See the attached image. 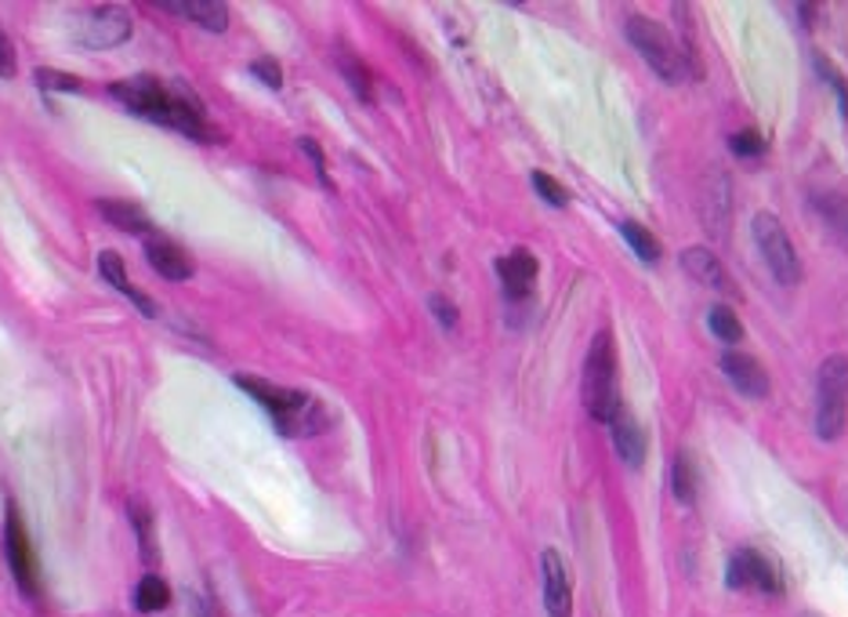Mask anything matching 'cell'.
<instances>
[{
    "label": "cell",
    "instance_id": "14",
    "mask_svg": "<svg viewBox=\"0 0 848 617\" xmlns=\"http://www.w3.org/2000/svg\"><path fill=\"white\" fill-rule=\"evenodd\" d=\"M497 277L504 283L508 299H526L533 280H537V258H533V251H526V247H519V251H511L497 262Z\"/></svg>",
    "mask_w": 848,
    "mask_h": 617
},
{
    "label": "cell",
    "instance_id": "1",
    "mask_svg": "<svg viewBox=\"0 0 848 617\" xmlns=\"http://www.w3.org/2000/svg\"><path fill=\"white\" fill-rule=\"evenodd\" d=\"M236 386L243 392H251L286 436H312V432H319L327 425V411H323V403L316 397H308V392L283 389V386H272V381L247 378V375L236 378Z\"/></svg>",
    "mask_w": 848,
    "mask_h": 617
},
{
    "label": "cell",
    "instance_id": "19",
    "mask_svg": "<svg viewBox=\"0 0 848 617\" xmlns=\"http://www.w3.org/2000/svg\"><path fill=\"white\" fill-rule=\"evenodd\" d=\"M813 207L823 215V221L838 232V237L848 240V196L845 193L819 190V193H813Z\"/></svg>",
    "mask_w": 848,
    "mask_h": 617
},
{
    "label": "cell",
    "instance_id": "6",
    "mask_svg": "<svg viewBox=\"0 0 848 617\" xmlns=\"http://www.w3.org/2000/svg\"><path fill=\"white\" fill-rule=\"evenodd\" d=\"M109 95L128 106L134 117L167 123L171 109H174V95H178V84H164L156 77H131V80L109 84Z\"/></svg>",
    "mask_w": 848,
    "mask_h": 617
},
{
    "label": "cell",
    "instance_id": "3",
    "mask_svg": "<svg viewBox=\"0 0 848 617\" xmlns=\"http://www.w3.org/2000/svg\"><path fill=\"white\" fill-rule=\"evenodd\" d=\"M623 33H628L631 47L645 58V66H650L660 80L678 84V80L689 77V58L682 55V47L675 44V36L660 26V22L631 15L628 26H623Z\"/></svg>",
    "mask_w": 848,
    "mask_h": 617
},
{
    "label": "cell",
    "instance_id": "5",
    "mask_svg": "<svg viewBox=\"0 0 848 617\" xmlns=\"http://www.w3.org/2000/svg\"><path fill=\"white\" fill-rule=\"evenodd\" d=\"M754 243L765 258L769 273L776 277V283H783V288H797V283H802V258H797L787 229H783V221L776 215L769 212L754 215Z\"/></svg>",
    "mask_w": 848,
    "mask_h": 617
},
{
    "label": "cell",
    "instance_id": "27",
    "mask_svg": "<svg viewBox=\"0 0 848 617\" xmlns=\"http://www.w3.org/2000/svg\"><path fill=\"white\" fill-rule=\"evenodd\" d=\"M131 516H134V530H139V541L145 545L149 560H156V549H153V523H149V509L139 501H131Z\"/></svg>",
    "mask_w": 848,
    "mask_h": 617
},
{
    "label": "cell",
    "instance_id": "28",
    "mask_svg": "<svg viewBox=\"0 0 848 617\" xmlns=\"http://www.w3.org/2000/svg\"><path fill=\"white\" fill-rule=\"evenodd\" d=\"M729 150L736 156H758V153H765V139L758 131H740L729 139Z\"/></svg>",
    "mask_w": 848,
    "mask_h": 617
},
{
    "label": "cell",
    "instance_id": "25",
    "mask_svg": "<svg viewBox=\"0 0 848 617\" xmlns=\"http://www.w3.org/2000/svg\"><path fill=\"white\" fill-rule=\"evenodd\" d=\"M33 80L41 84L44 91H80L84 88L80 77H73V73H62V69H36Z\"/></svg>",
    "mask_w": 848,
    "mask_h": 617
},
{
    "label": "cell",
    "instance_id": "29",
    "mask_svg": "<svg viewBox=\"0 0 848 617\" xmlns=\"http://www.w3.org/2000/svg\"><path fill=\"white\" fill-rule=\"evenodd\" d=\"M816 69L823 73V77H827V80H830V88H834V91H838V102H841V117H848V88H845L841 73H838V69H834V66H830V62H827V58H819V55H816Z\"/></svg>",
    "mask_w": 848,
    "mask_h": 617
},
{
    "label": "cell",
    "instance_id": "24",
    "mask_svg": "<svg viewBox=\"0 0 848 617\" xmlns=\"http://www.w3.org/2000/svg\"><path fill=\"white\" fill-rule=\"evenodd\" d=\"M707 324H710V331H715V338H721V342H740L743 338V327H740V320H736V313L729 305H710V313H707Z\"/></svg>",
    "mask_w": 848,
    "mask_h": 617
},
{
    "label": "cell",
    "instance_id": "21",
    "mask_svg": "<svg viewBox=\"0 0 848 617\" xmlns=\"http://www.w3.org/2000/svg\"><path fill=\"white\" fill-rule=\"evenodd\" d=\"M338 69L345 73V80H348V88H352L363 102H370L373 98V77H370V69L359 62L352 52H338Z\"/></svg>",
    "mask_w": 848,
    "mask_h": 617
},
{
    "label": "cell",
    "instance_id": "15",
    "mask_svg": "<svg viewBox=\"0 0 848 617\" xmlns=\"http://www.w3.org/2000/svg\"><path fill=\"white\" fill-rule=\"evenodd\" d=\"M145 258H149V266H153L156 273L164 277V280H171V283L193 277V258L185 255L178 243H171L164 237H149L145 240Z\"/></svg>",
    "mask_w": 848,
    "mask_h": 617
},
{
    "label": "cell",
    "instance_id": "18",
    "mask_svg": "<svg viewBox=\"0 0 848 617\" xmlns=\"http://www.w3.org/2000/svg\"><path fill=\"white\" fill-rule=\"evenodd\" d=\"M171 15H182L204 26L210 33H226L229 30V8L226 4H215V0H196V4H167Z\"/></svg>",
    "mask_w": 848,
    "mask_h": 617
},
{
    "label": "cell",
    "instance_id": "8",
    "mask_svg": "<svg viewBox=\"0 0 848 617\" xmlns=\"http://www.w3.org/2000/svg\"><path fill=\"white\" fill-rule=\"evenodd\" d=\"M4 549H8V563H11V574L22 592L36 596V566H33V549H30V534H26V523L15 509V501H8V520H4Z\"/></svg>",
    "mask_w": 848,
    "mask_h": 617
},
{
    "label": "cell",
    "instance_id": "33",
    "mask_svg": "<svg viewBox=\"0 0 848 617\" xmlns=\"http://www.w3.org/2000/svg\"><path fill=\"white\" fill-rule=\"evenodd\" d=\"M302 150L312 156V164H316V171H319V178L330 185V178H327V160H323V153H319V145L312 142V139H302Z\"/></svg>",
    "mask_w": 848,
    "mask_h": 617
},
{
    "label": "cell",
    "instance_id": "7",
    "mask_svg": "<svg viewBox=\"0 0 848 617\" xmlns=\"http://www.w3.org/2000/svg\"><path fill=\"white\" fill-rule=\"evenodd\" d=\"M726 585L729 588H758V592H769V596H780V592H783V574H780V566L772 563L765 552L740 549L729 560Z\"/></svg>",
    "mask_w": 848,
    "mask_h": 617
},
{
    "label": "cell",
    "instance_id": "4",
    "mask_svg": "<svg viewBox=\"0 0 848 617\" xmlns=\"http://www.w3.org/2000/svg\"><path fill=\"white\" fill-rule=\"evenodd\" d=\"M848 422V356H827L816 381V432L838 440Z\"/></svg>",
    "mask_w": 848,
    "mask_h": 617
},
{
    "label": "cell",
    "instance_id": "17",
    "mask_svg": "<svg viewBox=\"0 0 848 617\" xmlns=\"http://www.w3.org/2000/svg\"><path fill=\"white\" fill-rule=\"evenodd\" d=\"M98 215H102L113 229L131 232V237H149V232H153L149 215L131 201H98Z\"/></svg>",
    "mask_w": 848,
    "mask_h": 617
},
{
    "label": "cell",
    "instance_id": "9",
    "mask_svg": "<svg viewBox=\"0 0 848 617\" xmlns=\"http://www.w3.org/2000/svg\"><path fill=\"white\" fill-rule=\"evenodd\" d=\"M128 36H131V15L120 4H102L87 11L84 30H80V41L87 47H117L128 41Z\"/></svg>",
    "mask_w": 848,
    "mask_h": 617
},
{
    "label": "cell",
    "instance_id": "20",
    "mask_svg": "<svg viewBox=\"0 0 848 617\" xmlns=\"http://www.w3.org/2000/svg\"><path fill=\"white\" fill-rule=\"evenodd\" d=\"M167 603H171V588H167L164 577L145 574L139 582V588H134V607H139L142 614H156V610H164Z\"/></svg>",
    "mask_w": 848,
    "mask_h": 617
},
{
    "label": "cell",
    "instance_id": "26",
    "mask_svg": "<svg viewBox=\"0 0 848 617\" xmlns=\"http://www.w3.org/2000/svg\"><path fill=\"white\" fill-rule=\"evenodd\" d=\"M533 190H537L541 201L552 204V207H566L569 204V196H566L563 185H558L552 175H544V171H533Z\"/></svg>",
    "mask_w": 848,
    "mask_h": 617
},
{
    "label": "cell",
    "instance_id": "11",
    "mask_svg": "<svg viewBox=\"0 0 848 617\" xmlns=\"http://www.w3.org/2000/svg\"><path fill=\"white\" fill-rule=\"evenodd\" d=\"M721 375H726L729 386L736 392H743L747 400L769 397V375H765V367L754 360V356H747L740 349H729L726 356H721Z\"/></svg>",
    "mask_w": 848,
    "mask_h": 617
},
{
    "label": "cell",
    "instance_id": "10",
    "mask_svg": "<svg viewBox=\"0 0 848 617\" xmlns=\"http://www.w3.org/2000/svg\"><path fill=\"white\" fill-rule=\"evenodd\" d=\"M541 571H544V607H547V617H573V582H569L566 560L555 549H544Z\"/></svg>",
    "mask_w": 848,
    "mask_h": 617
},
{
    "label": "cell",
    "instance_id": "30",
    "mask_svg": "<svg viewBox=\"0 0 848 617\" xmlns=\"http://www.w3.org/2000/svg\"><path fill=\"white\" fill-rule=\"evenodd\" d=\"M19 62H15V44H11V36L0 30V77H15Z\"/></svg>",
    "mask_w": 848,
    "mask_h": 617
},
{
    "label": "cell",
    "instance_id": "2",
    "mask_svg": "<svg viewBox=\"0 0 848 617\" xmlns=\"http://www.w3.org/2000/svg\"><path fill=\"white\" fill-rule=\"evenodd\" d=\"M584 407L595 422H613V414L620 411V392H617V349L609 331H598L588 360H584Z\"/></svg>",
    "mask_w": 848,
    "mask_h": 617
},
{
    "label": "cell",
    "instance_id": "16",
    "mask_svg": "<svg viewBox=\"0 0 848 617\" xmlns=\"http://www.w3.org/2000/svg\"><path fill=\"white\" fill-rule=\"evenodd\" d=\"M98 269H102V277L113 283V288H117L134 308H142L145 316H156V302L128 280V269H123V258H120L117 251H102V255H98Z\"/></svg>",
    "mask_w": 848,
    "mask_h": 617
},
{
    "label": "cell",
    "instance_id": "13",
    "mask_svg": "<svg viewBox=\"0 0 848 617\" xmlns=\"http://www.w3.org/2000/svg\"><path fill=\"white\" fill-rule=\"evenodd\" d=\"M609 429H613V447L620 454V462L628 468H639L645 462V454H650V436H645V429L634 422V414L623 411V407L613 414Z\"/></svg>",
    "mask_w": 848,
    "mask_h": 617
},
{
    "label": "cell",
    "instance_id": "22",
    "mask_svg": "<svg viewBox=\"0 0 848 617\" xmlns=\"http://www.w3.org/2000/svg\"><path fill=\"white\" fill-rule=\"evenodd\" d=\"M671 494L685 505L696 498V465L689 462V454H678V458L671 462Z\"/></svg>",
    "mask_w": 848,
    "mask_h": 617
},
{
    "label": "cell",
    "instance_id": "32",
    "mask_svg": "<svg viewBox=\"0 0 848 617\" xmlns=\"http://www.w3.org/2000/svg\"><path fill=\"white\" fill-rule=\"evenodd\" d=\"M251 73H254V77L265 80L269 88H280V84H283V73H280V66H276V62H272V58H258V62H251Z\"/></svg>",
    "mask_w": 848,
    "mask_h": 617
},
{
    "label": "cell",
    "instance_id": "23",
    "mask_svg": "<svg viewBox=\"0 0 848 617\" xmlns=\"http://www.w3.org/2000/svg\"><path fill=\"white\" fill-rule=\"evenodd\" d=\"M620 232H623V240L631 243V251L642 258V262H660V243H656V237L645 226H639V221H623L620 226Z\"/></svg>",
    "mask_w": 848,
    "mask_h": 617
},
{
    "label": "cell",
    "instance_id": "31",
    "mask_svg": "<svg viewBox=\"0 0 848 617\" xmlns=\"http://www.w3.org/2000/svg\"><path fill=\"white\" fill-rule=\"evenodd\" d=\"M428 305H432V313H435V320H439L443 327H454V324H457V305H454L450 299H443V294H432Z\"/></svg>",
    "mask_w": 848,
    "mask_h": 617
},
{
    "label": "cell",
    "instance_id": "12",
    "mask_svg": "<svg viewBox=\"0 0 848 617\" xmlns=\"http://www.w3.org/2000/svg\"><path fill=\"white\" fill-rule=\"evenodd\" d=\"M682 269L689 273L696 283H704V288L718 291V294H736V283L729 277V269L721 266V258L715 251H707V247H689V251L682 255Z\"/></svg>",
    "mask_w": 848,
    "mask_h": 617
}]
</instances>
